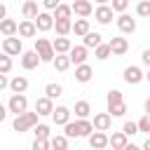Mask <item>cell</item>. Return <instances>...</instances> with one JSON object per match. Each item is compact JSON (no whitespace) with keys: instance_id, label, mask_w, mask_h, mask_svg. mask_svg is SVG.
<instances>
[{"instance_id":"obj_9","label":"cell","mask_w":150,"mask_h":150,"mask_svg":"<svg viewBox=\"0 0 150 150\" xmlns=\"http://www.w3.org/2000/svg\"><path fill=\"white\" fill-rule=\"evenodd\" d=\"M35 23H38V30H40V33H47V30L54 28L56 19H54V14H49V9H47V12H40V14H38Z\"/></svg>"},{"instance_id":"obj_13","label":"cell","mask_w":150,"mask_h":150,"mask_svg":"<svg viewBox=\"0 0 150 150\" xmlns=\"http://www.w3.org/2000/svg\"><path fill=\"white\" fill-rule=\"evenodd\" d=\"M110 49H112V56H124L129 52V40L122 38V35H117V38L110 40Z\"/></svg>"},{"instance_id":"obj_34","label":"cell","mask_w":150,"mask_h":150,"mask_svg":"<svg viewBox=\"0 0 150 150\" xmlns=\"http://www.w3.org/2000/svg\"><path fill=\"white\" fill-rule=\"evenodd\" d=\"M49 141H52V148H54V150H66V148H68V136H66V134H63V136H52Z\"/></svg>"},{"instance_id":"obj_24","label":"cell","mask_w":150,"mask_h":150,"mask_svg":"<svg viewBox=\"0 0 150 150\" xmlns=\"http://www.w3.org/2000/svg\"><path fill=\"white\" fill-rule=\"evenodd\" d=\"M73 12H75L77 16H89V14L94 12V7H91L89 0H75V2H73Z\"/></svg>"},{"instance_id":"obj_41","label":"cell","mask_w":150,"mask_h":150,"mask_svg":"<svg viewBox=\"0 0 150 150\" xmlns=\"http://www.w3.org/2000/svg\"><path fill=\"white\" fill-rule=\"evenodd\" d=\"M122 131H124L127 136H134V134H141V131H138V122H124V127H122Z\"/></svg>"},{"instance_id":"obj_26","label":"cell","mask_w":150,"mask_h":150,"mask_svg":"<svg viewBox=\"0 0 150 150\" xmlns=\"http://www.w3.org/2000/svg\"><path fill=\"white\" fill-rule=\"evenodd\" d=\"M54 30H56V35H68V33H73V21L70 19H56Z\"/></svg>"},{"instance_id":"obj_51","label":"cell","mask_w":150,"mask_h":150,"mask_svg":"<svg viewBox=\"0 0 150 150\" xmlns=\"http://www.w3.org/2000/svg\"><path fill=\"white\" fill-rule=\"evenodd\" d=\"M136 2H138V0H136Z\"/></svg>"},{"instance_id":"obj_42","label":"cell","mask_w":150,"mask_h":150,"mask_svg":"<svg viewBox=\"0 0 150 150\" xmlns=\"http://www.w3.org/2000/svg\"><path fill=\"white\" fill-rule=\"evenodd\" d=\"M110 5H112V9H115V12H127L129 0H110Z\"/></svg>"},{"instance_id":"obj_38","label":"cell","mask_w":150,"mask_h":150,"mask_svg":"<svg viewBox=\"0 0 150 150\" xmlns=\"http://www.w3.org/2000/svg\"><path fill=\"white\" fill-rule=\"evenodd\" d=\"M105 101H108V105H110V103H120V101H124V98H122V91H120V89H110L108 96H105Z\"/></svg>"},{"instance_id":"obj_8","label":"cell","mask_w":150,"mask_h":150,"mask_svg":"<svg viewBox=\"0 0 150 150\" xmlns=\"http://www.w3.org/2000/svg\"><path fill=\"white\" fill-rule=\"evenodd\" d=\"M89 145H91L94 150H103V148H108V145H110V136H108L105 131L96 129V131L89 136Z\"/></svg>"},{"instance_id":"obj_2","label":"cell","mask_w":150,"mask_h":150,"mask_svg":"<svg viewBox=\"0 0 150 150\" xmlns=\"http://www.w3.org/2000/svg\"><path fill=\"white\" fill-rule=\"evenodd\" d=\"M35 49H38V54H40L42 63H52V61H54V56H56L54 42H52V40H47V38H38V40H35Z\"/></svg>"},{"instance_id":"obj_43","label":"cell","mask_w":150,"mask_h":150,"mask_svg":"<svg viewBox=\"0 0 150 150\" xmlns=\"http://www.w3.org/2000/svg\"><path fill=\"white\" fill-rule=\"evenodd\" d=\"M59 5H61V0H42V7H45V9H49V12H54Z\"/></svg>"},{"instance_id":"obj_30","label":"cell","mask_w":150,"mask_h":150,"mask_svg":"<svg viewBox=\"0 0 150 150\" xmlns=\"http://www.w3.org/2000/svg\"><path fill=\"white\" fill-rule=\"evenodd\" d=\"M70 14H73V5H59L56 9H54V19H70Z\"/></svg>"},{"instance_id":"obj_31","label":"cell","mask_w":150,"mask_h":150,"mask_svg":"<svg viewBox=\"0 0 150 150\" xmlns=\"http://www.w3.org/2000/svg\"><path fill=\"white\" fill-rule=\"evenodd\" d=\"M45 94H47L49 98H59V96H63V87L56 84V82H49V84L45 87Z\"/></svg>"},{"instance_id":"obj_19","label":"cell","mask_w":150,"mask_h":150,"mask_svg":"<svg viewBox=\"0 0 150 150\" xmlns=\"http://www.w3.org/2000/svg\"><path fill=\"white\" fill-rule=\"evenodd\" d=\"M0 33H2L5 38H7V35H19V23H16L14 19H7V16H5V19L0 21Z\"/></svg>"},{"instance_id":"obj_17","label":"cell","mask_w":150,"mask_h":150,"mask_svg":"<svg viewBox=\"0 0 150 150\" xmlns=\"http://www.w3.org/2000/svg\"><path fill=\"white\" fill-rule=\"evenodd\" d=\"M110 148H112V150H127V148H129V136H127L124 131H115V134L110 136Z\"/></svg>"},{"instance_id":"obj_10","label":"cell","mask_w":150,"mask_h":150,"mask_svg":"<svg viewBox=\"0 0 150 150\" xmlns=\"http://www.w3.org/2000/svg\"><path fill=\"white\" fill-rule=\"evenodd\" d=\"M70 61L75 63V66H80V63H87V59H89V47L82 42V45H77V47H73L70 52Z\"/></svg>"},{"instance_id":"obj_48","label":"cell","mask_w":150,"mask_h":150,"mask_svg":"<svg viewBox=\"0 0 150 150\" xmlns=\"http://www.w3.org/2000/svg\"><path fill=\"white\" fill-rule=\"evenodd\" d=\"M145 112H148V115H150V96H148V98H145Z\"/></svg>"},{"instance_id":"obj_16","label":"cell","mask_w":150,"mask_h":150,"mask_svg":"<svg viewBox=\"0 0 150 150\" xmlns=\"http://www.w3.org/2000/svg\"><path fill=\"white\" fill-rule=\"evenodd\" d=\"M52 101H54V98H49L47 94H45L42 98H38V101H35V110L40 112V117H45V115H52V112H54V103H52Z\"/></svg>"},{"instance_id":"obj_40","label":"cell","mask_w":150,"mask_h":150,"mask_svg":"<svg viewBox=\"0 0 150 150\" xmlns=\"http://www.w3.org/2000/svg\"><path fill=\"white\" fill-rule=\"evenodd\" d=\"M138 131H141V134H150V115H148V112L138 120Z\"/></svg>"},{"instance_id":"obj_33","label":"cell","mask_w":150,"mask_h":150,"mask_svg":"<svg viewBox=\"0 0 150 150\" xmlns=\"http://www.w3.org/2000/svg\"><path fill=\"white\" fill-rule=\"evenodd\" d=\"M108 112H110L112 117H122V115L127 112V103H124V101H120V103H110V105H108Z\"/></svg>"},{"instance_id":"obj_4","label":"cell","mask_w":150,"mask_h":150,"mask_svg":"<svg viewBox=\"0 0 150 150\" xmlns=\"http://www.w3.org/2000/svg\"><path fill=\"white\" fill-rule=\"evenodd\" d=\"M7 108H9V112H14V115L26 112V110H28V98H26V94H12V98L7 101Z\"/></svg>"},{"instance_id":"obj_14","label":"cell","mask_w":150,"mask_h":150,"mask_svg":"<svg viewBox=\"0 0 150 150\" xmlns=\"http://www.w3.org/2000/svg\"><path fill=\"white\" fill-rule=\"evenodd\" d=\"M70 108H66V105H56L54 108V112H52V120H54V124H59V127H63V124H68L70 122Z\"/></svg>"},{"instance_id":"obj_12","label":"cell","mask_w":150,"mask_h":150,"mask_svg":"<svg viewBox=\"0 0 150 150\" xmlns=\"http://www.w3.org/2000/svg\"><path fill=\"white\" fill-rule=\"evenodd\" d=\"M19 35H21V38H35V35H38V23H35V19H23V21H19Z\"/></svg>"},{"instance_id":"obj_21","label":"cell","mask_w":150,"mask_h":150,"mask_svg":"<svg viewBox=\"0 0 150 150\" xmlns=\"http://www.w3.org/2000/svg\"><path fill=\"white\" fill-rule=\"evenodd\" d=\"M9 89H12V94H26V89H28V80H26L23 75H16V77L9 80Z\"/></svg>"},{"instance_id":"obj_29","label":"cell","mask_w":150,"mask_h":150,"mask_svg":"<svg viewBox=\"0 0 150 150\" xmlns=\"http://www.w3.org/2000/svg\"><path fill=\"white\" fill-rule=\"evenodd\" d=\"M63 134H66L68 138H82V136H80V122L75 120V122L63 124Z\"/></svg>"},{"instance_id":"obj_3","label":"cell","mask_w":150,"mask_h":150,"mask_svg":"<svg viewBox=\"0 0 150 150\" xmlns=\"http://www.w3.org/2000/svg\"><path fill=\"white\" fill-rule=\"evenodd\" d=\"M2 52H7V54H12V56H19V54H23V45H21V35L16 38V35H7L5 40H2Z\"/></svg>"},{"instance_id":"obj_6","label":"cell","mask_w":150,"mask_h":150,"mask_svg":"<svg viewBox=\"0 0 150 150\" xmlns=\"http://www.w3.org/2000/svg\"><path fill=\"white\" fill-rule=\"evenodd\" d=\"M112 14H115L112 5H98V7H96V12H94V19H96L101 26H108V23L112 21Z\"/></svg>"},{"instance_id":"obj_5","label":"cell","mask_w":150,"mask_h":150,"mask_svg":"<svg viewBox=\"0 0 150 150\" xmlns=\"http://www.w3.org/2000/svg\"><path fill=\"white\" fill-rule=\"evenodd\" d=\"M40 63H42V59H40L38 49H30V52H23V54H21V68H23V70H33V68H38Z\"/></svg>"},{"instance_id":"obj_50","label":"cell","mask_w":150,"mask_h":150,"mask_svg":"<svg viewBox=\"0 0 150 150\" xmlns=\"http://www.w3.org/2000/svg\"><path fill=\"white\" fill-rule=\"evenodd\" d=\"M145 80H148V82H150V70H148V73H145Z\"/></svg>"},{"instance_id":"obj_28","label":"cell","mask_w":150,"mask_h":150,"mask_svg":"<svg viewBox=\"0 0 150 150\" xmlns=\"http://www.w3.org/2000/svg\"><path fill=\"white\" fill-rule=\"evenodd\" d=\"M110 54H112V49H110V42H101V45L94 49V56H96L98 61H105Z\"/></svg>"},{"instance_id":"obj_20","label":"cell","mask_w":150,"mask_h":150,"mask_svg":"<svg viewBox=\"0 0 150 150\" xmlns=\"http://www.w3.org/2000/svg\"><path fill=\"white\" fill-rule=\"evenodd\" d=\"M89 30H91V28H89V19H87V16H80V19L73 21V33H75L77 38H84Z\"/></svg>"},{"instance_id":"obj_46","label":"cell","mask_w":150,"mask_h":150,"mask_svg":"<svg viewBox=\"0 0 150 150\" xmlns=\"http://www.w3.org/2000/svg\"><path fill=\"white\" fill-rule=\"evenodd\" d=\"M7 16V5H0V19Z\"/></svg>"},{"instance_id":"obj_15","label":"cell","mask_w":150,"mask_h":150,"mask_svg":"<svg viewBox=\"0 0 150 150\" xmlns=\"http://www.w3.org/2000/svg\"><path fill=\"white\" fill-rule=\"evenodd\" d=\"M112 127V115L105 110V112H96L94 115V129H101V131H108Z\"/></svg>"},{"instance_id":"obj_45","label":"cell","mask_w":150,"mask_h":150,"mask_svg":"<svg viewBox=\"0 0 150 150\" xmlns=\"http://www.w3.org/2000/svg\"><path fill=\"white\" fill-rule=\"evenodd\" d=\"M141 61L150 68V49H143V54H141Z\"/></svg>"},{"instance_id":"obj_39","label":"cell","mask_w":150,"mask_h":150,"mask_svg":"<svg viewBox=\"0 0 150 150\" xmlns=\"http://www.w3.org/2000/svg\"><path fill=\"white\" fill-rule=\"evenodd\" d=\"M49 148H52L49 138H35L33 141V150H49Z\"/></svg>"},{"instance_id":"obj_35","label":"cell","mask_w":150,"mask_h":150,"mask_svg":"<svg viewBox=\"0 0 150 150\" xmlns=\"http://www.w3.org/2000/svg\"><path fill=\"white\" fill-rule=\"evenodd\" d=\"M9 70H12V54L2 52V56H0V73H9Z\"/></svg>"},{"instance_id":"obj_37","label":"cell","mask_w":150,"mask_h":150,"mask_svg":"<svg viewBox=\"0 0 150 150\" xmlns=\"http://www.w3.org/2000/svg\"><path fill=\"white\" fill-rule=\"evenodd\" d=\"M33 134H35V138H52L47 124H35V127H33Z\"/></svg>"},{"instance_id":"obj_7","label":"cell","mask_w":150,"mask_h":150,"mask_svg":"<svg viewBox=\"0 0 150 150\" xmlns=\"http://www.w3.org/2000/svg\"><path fill=\"white\" fill-rule=\"evenodd\" d=\"M117 28H120V33L131 35V33L136 30V19H131L127 12H120V16H117Z\"/></svg>"},{"instance_id":"obj_22","label":"cell","mask_w":150,"mask_h":150,"mask_svg":"<svg viewBox=\"0 0 150 150\" xmlns=\"http://www.w3.org/2000/svg\"><path fill=\"white\" fill-rule=\"evenodd\" d=\"M52 42H54V49H56V54H68V52L73 49V45H70L68 35H59V38H54Z\"/></svg>"},{"instance_id":"obj_44","label":"cell","mask_w":150,"mask_h":150,"mask_svg":"<svg viewBox=\"0 0 150 150\" xmlns=\"http://www.w3.org/2000/svg\"><path fill=\"white\" fill-rule=\"evenodd\" d=\"M0 89H9V80H7V73H0Z\"/></svg>"},{"instance_id":"obj_11","label":"cell","mask_w":150,"mask_h":150,"mask_svg":"<svg viewBox=\"0 0 150 150\" xmlns=\"http://www.w3.org/2000/svg\"><path fill=\"white\" fill-rule=\"evenodd\" d=\"M145 80V73L138 68V66H127L124 68V82L127 84H138Z\"/></svg>"},{"instance_id":"obj_18","label":"cell","mask_w":150,"mask_h":150,"mask_svg":"<svg viewBox=\"0 0 150 150\" xmlns=\"http://www.w3.org/2000/svg\"><path fill=\"white\" fill-rule=\"evenodd\" d=\"M91 77H94V70H91L89 63H80V66H75V80H77V82L84 84V82H89Z\"/></svg>"},{"instance_id":"obj_1","label":"cell","mask_w":150,"mask_h":150,"mask_svg":"<svg viewBox=\"0 0 150 150\" xmlns=\"http://www.w3.org/2000/svg\"><path fill=\"white\" fill-rule=\"evenodd\" d=\"M38 117H40V112L35 110V112H21V115H16L14 117V122H12V127H14V131H19V134H23V131H28V129H33L35 124H38Z\"/></svg>"},{"instance_id":"obj_36","label":"cell","mask_w":150,"mask_h":150,"mask_svg":"<svg viewBox=\"0 0 150 150\" xmlns=\"http://www.w3.org/2000/svg\"><path fill=\"white\" fill-rule=\"evenodd\" d=\"M136 14L138 16H150V0H138L136 2Z\"/></svg>"},{"instance_id":"obj_47","label":"cell","mask_w":150,"mask_h":150,"mask_svg":"<svg viewBox=\"0 0 150 150\" xmlns=\"http://www.w3.org/2000/svg\"><path fill=\"white\" fill-rule=\"evenodd\" d=\"M143 148H145V150H150V136H148V138L143 141Z\"/></svg>"},{"instance_id":"obj_27","label":"cell","mask_w":150,"mask_h":150,"mask_svg":"<svg viewBox=\"0 0 150 150\" xmlns=\"http://www.w3.org/2000/svg\"><path fill=\"white\" fill-rule=\"evenodd\" d=\"M101 38H103V35H101V33H94V30H89V33H87V35H84V38H82V42H84V45H87V47H89V49H96V47H98V45H101V42H103V40H101Z\"/></svg>"},{"instance_id":"obj_23","label":"cell","mask_w":150,"mask_h":150,"mask_svg":"<svg viewBox=\"0 0 150 150\" xmlns=\"http://www.w3.org/2000/svg\"><path fill=\"white\" fill-rule=\"evenodd\" d=\"M70 63H73V61H70V54H56L54 61H52V66H54L59 73H66V70L70 68Z\"/></svg>"},{"instance_id":"obj_25","label":"cell","mask_w":150,"mask_h":150,"mask_svg":"<svg viewBox=\"0 0 150 150\" xmlns=\"http://www.w3.org/2000/svg\"><path fill=\"white\" fill-rule=\"evenodd\" d=\"M21 14H23V19H38V2L35 0H26L23 5H21Z\"/></svg>"},{"instance_id":"obj_32","label":"cell","mask_w":150,"mask_h":150,"mask_svg":"<svg viewBox=\"0 0 150 150\" xmlns=\"http://www.w3.org/2000/svg\"><path fill=\"white\" fill-rule=\"evenodd\" d=\"M89 112H91L89 101H77L75 103V117H89Z\"/></svg>"},{"instance_id":"obj_49","label":"cell","mask_w":150,"mask_h":150,"mask_svg":"<svg viewBox=\"0 0 150 150\" xmlns=\"http://www.w3.org/2000/svg\"><path fill=\"white\" fill-rule=\"evenodd\" d=\"M96 2H98V5H108L110 0H96Z\"/></svg>"}]
</instances>
